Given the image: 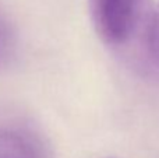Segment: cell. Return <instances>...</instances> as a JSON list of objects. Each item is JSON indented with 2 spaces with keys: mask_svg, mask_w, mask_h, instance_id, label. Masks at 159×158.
I'll use <instances>...</instances> for the list:
<instances>
[{
  "mask_svg": "<svg viewBox=\"0 0 159 158\" xmlns=\"http://www.w3.org/2000/svg\"><path fill=\"white\" fill-rule=\"evenodd\" d=\"M98 36L110 46L124 45L151 16L149 0H88Z\"/></svg>",
  "mask_w": 159,
  "mask_h": 158,
  "instance_id": "1",
  "label": "cell"
},
{
  "mask_svg": "<svg viewBox=\"0 0 159 158\" xmlns=\"http://www.w3.org/2000/svg\"><path fill=\"white\" fill-rule=\"evenodd\" d=\"M145 28V45L149 60L159 69V7L151 13Z\"/></svg>",
  "mask_w": 159,
  "mask_h": 158,
  "instance_id": "3",
  "label": "cell"
},
{
  "mask_svg": "<svg viewBox=\"0 0 159 158\" xmlns=\"http://www.w3.org/2000/svg\"><path fill=\"white\" fill-rule=\"evenodd\" d=\"M0 158H43V147L28 129L3 126L0 128Z\"/></svg>",
  "mask_w": 159,
  "mask_h": 158,
  "instance_id": "2",
  "label": "cell"
}]
</instances>
